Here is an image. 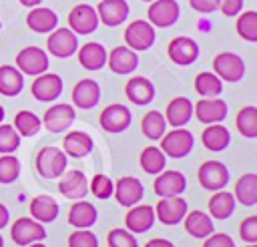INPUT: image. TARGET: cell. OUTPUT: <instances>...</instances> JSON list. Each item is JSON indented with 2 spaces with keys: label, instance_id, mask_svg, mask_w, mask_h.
Masks as SVG:
<instances>
[{
  "label": "cell",
  "instance_id": "6da1fadb",
  "mask_svg": "<svg viewBox=\"0 0 257 247\" xmlns=\"http://www.w3.org/2000/svg\"><path fill=\"white\" fill-rule=\"evenodd\" d=\"M36 171L42 179H58L66 171L68 157L58 147H42L36 155Z\"/></svg>",
  "mask_w": 257,
  "mask_h": 247
},
{
  "label": "cell",
  "instance_id": "7a4b0ae2",
  "mask_svg": "<svg viewBox=\"0 0 257 247\" xmlns=\"http://www.w3.org/2000/svg\"><path fill=\"white\" fill-rule=\"evenodd\" d=\"M193 145H195L193 133L187 131L185 127H179V129H173V131H169L161 137V147L159 149L165 153V157L183 159L193 151Z\"/></svg>",
  "mask_w": 257,
  "mask_h": 247
},
{
  "label": "cell",
  "instance_id": "3957f363",
  "mask_svg": "<svg viewBox=\"0 0 257 247\" xmlns=\"http://www.w3.org/2000/svg\"><path fill=\"white\" fill-rule=\"evenodd\" d=\"M157 32L155 26L149 20H133L126 28H124V46H128L135 52H143L149 50L155 44Z\"/></svg>",
  "mask_w": 257,
  "mask_h": 247
},
{
  "label": "cell",
  "instance_id": "277c9868",
  "mask_svg": "<svg viewBox=\"0 0 257 247\" xmlns=\"http://www.w3.org/2000/svg\"><path fill=\"white\" fill-rule=\"evenodd\" d=\"M197 179H199V185L203 189L215 193V191H221V189L227 187V183H229V169H227L225 163L211 159V161H205L199 167Z\"/></svg>",
  "mask_w": 257,
  "mask_h": 247
},
{
  "label": "cell",
  "instance_id": "5b68a950",
  "mask_svg": "<svg viewBox=\"0 0 257 247\" xmlns=\"http://www.w3.org/2000/svg\"><path fill=\"white\" fill-rule=\"evenodd\" d=\"M48 64H50L48 54L40 46H24L16 54V68L22 74L38 76V74H42V72L48 70Z\"/></svg>",
  "mask_w": 257,
  "mask_h": 247
},
{
  "label": "cell",
  "instance_id": "8992f818",
  "mask_svg": "<svg viewBox=\"0 0 257 247\" xmlns=\"http://www.w3.org/2000/svg\"><path fill=\"white\" fill-rule=\"evenodd\" d=\"M213 72L225 82H239L245 76V62L235 52H219L213 58Z\"/></svg>",
  "mask_w": 257,
  "mask_h": 247
},
{
  "label": "cell",
  "instance_id": "52a82bcc",
  "mask_svg": "<svg viewBox=\"0 0 257 247\" xmlns=\"http://www.w3.org/2000/svg\"><path fill=\"white\" fill-rule=\"evenodd\" d=\"M44 237H46L44 225L38 223V221H34L32 217H20L10 227V239L16 245H20V247H26L30 243L42 241Z\"/></svg>",
  "mask_w": 257,
  "mask_h": 247
},
{
  "label": "cell",
  "instance_id": "ba28073f",
  "mask_svg": "<svg viewBox=\"0 0 257 247\" xmlns=\"http://www.w3.org/2000/svg\"><path fill=\"white\" fill-rule=\"evenodd\" d=\"M100 20L96 14V8L90 4H76L70 12H68V28L78 36L84 34H92L98 28Z\"/></svg>",
  "mask_w": 257,
  "mask_h": 247
},
{
  "label": "cell",
  "instance_id": "9c48e42d",
  "mask_svg": "<svg viewBox=\"0 0 257 247\" xmlns=\"http://www.w3.org/2000/svg\"><path fill=\"white\" fill-rule=\"evenodd\" d=\"M181 16V6L177 0H153L147 10V20L155 28H169Z\"/></svg>",
  "mask_w": 257,
  "mask_h": 247
},
{
  "label": "cell",
  "instance_id": "30bf717a",
  "mask_svg": "<svg viewBox=\"0 0 257 247\" xmlns=\"http://www.w3.org/2000/svg\"><path fill=\"white\" fill-rule=\"evenodd\" d=\"M46 50L56 58H68L78 50V36L70 28H54L48 34Z\"/></svg>",
  "mask_w": 257,
  "mask_h": 247
},
{
  "label": "cell",
  "instance_id": "8fae6325",
  "mask_svg": "<svg viewBox=\"0 0 257 247\" xmlns=\"http://www.w3.org/2000/svg\"><path fill=\"white\" fill-rule=\"evenodd\" d=\"M62 88H64V82H62V78L58 74L42 72V74L34 76L30 92L40 102H52V100H56L62 94Z\"/></svg>",
  "mask_w": 257,
  "mask_h": 247
},
{
  "label": "cell",
  "instance_id": "7c38bea8",
  "mask_svg": "<svg viewBox=\"0 0 257 247\" xmlns=\"http://www.w3.org/2000/svg\"><path fill=\"white\" fill-rule=\"evenodd\" d=\"M131 120H133V114H131L128 106H124V104H108L102 108V112L98 116L100 129L106 133H112V135L124 133L131 127Z\"/></svg>",
  "mask_w": 257,
  "mask_h": 247
},
{
  "label": "cell",
  "instance_id": "4fadbf2b",
  "mask_svg": "<svg viewBox=\"0 0 257 247\" xmlns=\"http://www.w3.org/2000/svg\"><path fill=\"white\" fill-rule=\"evenodd\" d=\"M169 58L179 66H189L199 58V44L191 36H175L167 46Z\"/></svg>",
  "mask_w": 257,
  "mask_h": 247
},
{
  "label": "cell",
  "instance_id": "5bb4252c",
  "mask_svg": "<svg viewBox=\"0 0 257 247\" xmlns=\"http://www.w3.org/2000/svg\"><path fill=\"white\" fill-rule=\"evenodd\" d=\"M76 118L74 106L66 104V102H58L46 108L44 116H42V125L46 131L50 133H64Z\"/></svg>",
  "mask_w": 257,
  "mask_h": 247
},
{
  "label": "cell",
  "instance_id": "9a60e30c",
  "mask_svg": "<svg viewBox=\"0 0 257 247\" xmlns=\"http://www.w3.org/2000/svg\"><path fill=\"white\" fill-rule=\"evenodd\" d=\"M58 191L62 197L70 199V201H80L86 197L88 193V179L82 171H64L58 177Z\"/></svg>",
  "mask_w": 257,
  "mask_h": 247
},
{
  "label": "cell",
  "instance_id": "2e32d148",
  "mask_svg": "<svg viewBox=\"0 0 257 247\" xmlns=\"http://www.w3.org/2000/svg\"><path fill=\"white\" fill-rule=\"evenodd\" d=\"M227 102L221 100L219 96L215 98H201L193 104V112L197 116L199 122L203 125H215V122H223L227 116Z\"/></svg>",
  "mask_w": 257,
  "mask_h": 247
},
{
  "label": "cell",
  "instance_id": "e0dca14e",
  "mask_svg": "<svg viewBox=\"0 0 257 247\" xmlns=\"http://www.w3.org/2000/svg\"><path fill=\"white\" fill-rule=\"evenodd\" d=\"M187 201L179 195V197H165L157 203L155 207V217L163 223V225H177L185 219L187 215Z\"/></svg>",
  "mask_w": 257,
  "mask_h": 247
},
{
  "label": "cell",
  "instance_id": "ac0fdd59",
  "mask_svg": "<svg viewBox=\"0 0 257 247\" xmlns=\"http://www.w3.org/2000/svg\"><path fill=\"white\" fill-rule=\"evenodd\" d=\"M114 199L118 205L122 207H133L137 203L143 201V195H145V187L143 183L137 179V177H120L116 183H114Z\"/></svg>",
  "mask_w": 257,
  "mask_h": 247
},
{
  "label": "cell",
  "instance_id": "d6986e66",
  "mask_svg": "<svg viewBox=\"0 0 257 247\" xmlns=\"http://www.w3.org/2000/svg\"><path fill=\"white\" fill-rule=\"evenodd\" d=\"M155 193L165 199V197H179L187 189V179L181 171H161L153 183Z\"/></svg>",
  "mask_w": 257,
  "mask_h": 247
},
{
  "label": "cell",
  "instance_id": "ffe728a7",
  "mask_svg": "<svg viewBox=\"0 0 257 247\" xmlns=\"http://www.w3.org/2000/svg\"><path fill=\"white\" fill-rule=\"evenodd\" d=\"M157 221L155 217V207L145 205V203H137L133 207H128V213L124 217V229H128L131 233H145L153 227V223Z\"/></svg>",
  "mask_w": 257,
  "mask_h": 247
},
{
  "label": "cell",
  "instance_id": "44dd1931",
  "mask_svg": "<svg viewBox=\"0 0 257 247\" xmlns=\"http://www.w3.org/2000/svg\"><path fill=\"white\" fill-rule=\"evenodd\" d=\"M128 12H131V8H128L126 0H100L96 6L98 20L110 28L120 26L128 18Z\"/></svg>",
  "mask_w": 257,
  "mask_h": 247
},
{
  "label": "cell",
  "instance_id": "7402d4cb",
  "mask_svg": "<svg viewBox=\"0 0 257 247\" xmlns=\"http://www.w3.org/2000/svg\"><path fill=\"white\" fill-rule=\"evenodd\" d=\"M106 64L114 74H131L139 66V54L128 46H114L106 56Z\"/></svg>",
  "mask_w": 257,
  "mask_h": 247
},
{
  "label": "cell",
  "instance_id": "603a6c76",
  "mask_svg": "<svg viewBox=\"0 0 257 247\" xmlns=\"http://www.w3.org/2000/svg\"><path fill=\"white\" fill-rule=\"evenodd\" d=\"M98 100H100V86H98L96 80L82 78V80H78L74 84V88H72V102H74V106L88 110V108H94L98 104Z\"/></svg>",
  "mask_w": 257,
  "mask_h": 247
},
{
  "label": "cell",
  "instance_id": "cb8c5ba5",
  "mask_svg": "<svg viewBox=\"0 0 257 247\" xmlns=\"http://www.w3.org/2000/svg\"><path fill=\"white\" fill-rule=\"evenodd\" d=\"M124 94L133 104L145 106L151 104L155 98V86L147 76H131L124 84Z\"/></svg>",
  "mask_w": 257,
  "mask_h": 247
},
{
  "label": "cell",
  "instance_id": "d4e9b609",
  "mask_svg": "<svg viewBox=\"0 0 257 247\" xmlns=\"http://www.w3.org/2000/svg\"><path fill=\"white\" fill-rule=\"evenodd\" d=\"M26 26L38 34H50L56 26H58V16L52 8H44V6H34L28 14H26Z\"/></svg>",
  "mask_w": 257,
  "mask_h": 247
},
{
  "label": "cell",
  "instance_id": "484cf974",
  "mask_svg": "<svg viewBox=\"0 0 257 247\" xmlns=\"http://www.w3.org/2000/svg\"><path fill=\"white\" fill-rule=\"evenodd\" d=\"M92 147H94V143H92L90 135L84 131H70L62 139V151L66 153V157L82 159V157L90 155Z\"/></svg>",
  "mask_w": 257,
  "mask_h": 247
},
{
  "label": "cell",
  "instance_id": "4316f807",
  "mask_svg": "<svg viewBox=\"0 0 257 247\" xmlns=\"http://www.w3.org/2000/svg\"><path fill=\"white\" fill-rule=\"evenodd\" d=\"M193 116V102L187 96H175L165 110V120L167 125H171L173 129L185 127Z\"/></svg>",
  "mask_w": 257,
  "mask_h": 247
},
{
  "label": "cell",
  "instance_id": "83f0119b",
  "mask_svg": "<svg viewBox=\"0 0 257 247\" xmlns=\"http://www.w3.org/2000/svg\"><path fill=\"white\" fill-rule=\"evenodd\" d=\"M76 54L80 66L86 70H100L106 64V56H108L106 48L100 42H86L76 50Z\"/></svg>",
  "mask_w": 257,
  "mask_h": 247
},
{
  "label": "cell",
  "instance_id": "f1b7e54d",
  "mask_svg": "<svg viewBox=\"0 0 257 247\" xmlns=\"http://www.w3.org/2000/svg\"><path fill=\"white\" fill-rule=\"evenodd\" d=\"M201 143L205 149L213 151V153H221L229 147L231 143V133L225 125L215 122V125H207L201 133Z\"/></svg>",
  "mask_w": 257,
  "mask_h": 247
},
{
  "label": "cell",
  "instance_id": "f546056e",
  "mask_svg": "<svg viewBox=\"0 0 257 247\" xmlns=\"http://www.w3.org/2000/svg\"><path fill=\"white\" fill-rule=\"evenodd\" d=\"M98 219V211L92 203L80 199L76 203H72L70 211H68V223L74 229H90Z\"/></svg>",
  "mask_w": 257,
  "mask_h": 247
},
{
  "label": "cell",
  "instance_id": "4dcf8cb0",
  "mask_svg": "<svg viewBox=\"0 0 257 247\" xmlns=\"http://www.w3.org/2000/svg\"><path fill=\"white\" fill-rule=\"evenodd\" d=\"M28 209H30V217H32L34 221L42 223V225H44V223H52V221L58 217V211H60L58 203H56L50 195H36V197L30 201Z\"/></svg>",
  "mask_w": 257,
  "mask_h": 247
},
{
  "label": "cell",
  "instance_id": "1f68e13d",
  "mask_svg": "<svg viewBox=\"0 0 257 247\" xmlns=\"http://www.w3.org/2000/svg\"><path fill=\"white\" fill-rule=\"evenodd\" d=\"M183 223H185V231L195 239H205L213 233V219L205 211H199V209L187 211Z\"/></svg>",
  "mask_w": 257,
  "mask_h": 247
},
{
  "label": "cell",
  "instance_id": "d6a6232c",
  "mask_svg": "<svg viewBox=\"0 0 257 247\" xmlns=\"http://www.w3.org/2000/svg\"><path fill=\"white\" fill-rule=\"evenodd\" d=\"M233 197L245 207L257 205V173H245L235 181Z\"/></svg>",
  "mask_w": 257,
  "mask_h": 247
},
{
  "label": "cell",
  "instance_id": "836d02e7",
  "mask_svg": "<svg viewBox=\"0 0 257 247\" xmlns=\"http://www.w3.org/2000/svg\"><path fill=\"white\" fill-rule=\"evenodd\" d=\"M235 197L233 193L221 189V191H215L213 197L209 199V215L211 219H229L235 211Z\"/></svg>",
  "mask_w": 257,
  "mask_h": 247
},
{
  "label": "cell",
  "instance_id": "e575fe53",
  "mask_svg": "<svg viewBox=\"0 0 257 247\" xmlns=\"http://www.w3.org/2000/svg\"><path fill=\"white\" fill-rule=\"evenodd\" d=\"M24 88V74L10 64L0 66V94L4 96H18Z\"/></svg>",
  "mask_w": 257,
  "mask_h": 247
},
{
  "label": "cell",
  "instance_id": "d590c367",
  "mask_svg": "<svg viewBox=\"0 0 257 247\" xmlns=\"http://www.w3.org/2000/svg\"><path fill=\"white\" fill-rule=\"evenodd\" d=\"M141 131L151 141H161V137L167 133V120L165 114L159 110H149L141 120Z\"/></svg>",
  "mask_w": 257,
  "mask_h": 247
},
{
  "label": "cell",
  "instance_id": "8d00e7d4",
  "mask_svg": "<svg viewBox=\"0 0 257 247\" xmlns=\"http://www.w3.org/2000/svg\"><path fill=\"white\" fill-rule=\"evenodd\" d=\"M195 90L201 98H215L223 92V80L215 72H199L195 76Z\"/></svg>",
  "mask_w": 257,
  "mask_h": 247
},
{
  "label": "cell",
  "instance_id": "74e56055",
  "mask_svg": "<svg viewBox=\"0 0 257 247\" xmlns=\"http://www.w3.org/2000/svg\"><path fill=\"white\" fill-rule=\"evenodd\" d=\"M139 163H141V167H143L145 173L159 175L161 171H165L167 157H165V153L159 147H147V149H143V153L139 157Z\"/></svg>",
  "mask_w": 257,
  "mask_h": 247
},
{
  "label": "cell",
  "instance_id": "f35d334b",
  "mask_svg": "<svg viewBox=\"0 0 257 247\" xmlns=\"http://www.w3.org/2000/svg\"><path fill=\"white\" fill-rule=\"evenodd\" d=\"M235 127L245 139H257V106H243L235 116Z\"/></svg>",
  "mask_w": 257,
  "mask_h": 247
},
{
  "label": "cell",
  "instance_id": "ab89813d",
  "mask_svg": "<svg viewBox=\"0 0 257 247\" xmlns=\"http://www.w3.org/2000/svg\"><path fill=\"white\" fill-rule=\"evenodd\" d=\"M12 127L16 129V133L20 137H34L42 127V120L32 110H18L16 116H14Z\"/></svg>",
  "mask_w": 257,
  "mask_h": 247
},
{
  "label": "cell",
  "instance_id": "60d3db41",
  "mask_svg": "<svg viewBox=\"0 0 257 247\" xmlns=\"http://www.w3.org/2000/svg\"><path fill=\"white\" fill-rule=\"evenodd\" d=\"M235 30L243 40L257 42V12L255 10L239 12L237 14V22H235Z\"/></svg>",
  "mask_w": 257,
  "mask_h": 247
},
{
  "label": "cell",
  "instance_id": "b9f144b4",
  "mask_svg": "<svg viewBox=\"0 0 257 247\" xmlns=\"http://www.w3.org/2000/svg\"><path fill=\"white\" fill-rule=\"evenodd\" d=\"M88 191L96 197V199H108V197H112V193H114V183H112V179L108 177V175H104V173H96L92 179H90V183H88Z\"/></svg>",
  "mask_w": 257,
  "mask_h": 247
},
{
  "label": "cell",
  "instance_id": "7bdbcfd3",
  "mask_svg": "<svg viewBox=\"0 0 257 247\" xmlns=\"http://www.w3.org/2000/svg\"><path fill=\"white\" fill-rule=\"evenodd\" d=\"M20 177V161L14 155H2L0 157V183L10 185Z\"/></svg>",
  "mask_w": 257,
  "mask_h": 247
},
{
  "label": "cell",
  "instance_id": "ee69618b",
  "mask_svg": "<svg viewBox=\"0 0 257 247\" xmlns=\"http://www.w3.org/2000/svg\"><path fill=\"white\" fill-rule=\"evenodd\" d=\"M20 135L12 125L0 122V155H12L20 147Z\"/></svg>",
  "mask_w": 257,
  "mask_h": 247
},
{
  "label": "cell",
  "instance_id": "f6af8a7d",
  "mask_svg": "<svg viewBox=\"0 0 257 247\" xmlns=\"http://www.w3.org/2000/svg\"><path fill=\"white\" fill-rule=\"evenodd\" d=\"M106 243H108V247H139L135 233H131L128 229H122V227L110 229L106 235Z\"/></svg>",
  "mask_w": 257,
  "mask_h": 247
},
{
  "label": "cell",
  "instance_id": "bcb514c9",
  "mask_svg": "<svg viewBox=\"0 0 257 247\" xmlns=\"http://www.w3.org/2000/svg\"><path fill=\"white\" fill-rule=\"evenodd\" d=\"M68 247H98V239L90 229H76L68 235Z\"/></svg>",
  "mask_w": 257,
  "mask_h": 247
},
{
  "label": "cell",
  "instance_id": "7dc6e473",
  "mask_svg": "<svg viewBox=\"0 0 257 247\" xmlns=\"http://www.w3.org/2000/svg\"><path fill=\"white\" fill-rule=\"evenodd\" d=\"M239 235L247 243H257V215H249L239 223Z\"/></svg>",
  "mask_w": 257,
  "mask_h": 247
},
{
  "label": "cell",
  "instance_id": "c3c4849f",
  "mask_svg": "<svg viewBox=\"0 0 257 247\" xmlns=\"http://www.w3.org/2000/svg\"><path fill=\"white\" fill-rule=\"evenodd\" d=\"M203 247H235V241L227 233H211L205 237Z\"/></svg>",
  "mask_w": 257,
  "mask_h": 247
},
{
  "label": "cell",
  "instance_id": "681fc988",
  "mask_svg": "<svg viewBox=\"0 0 257 247\" xmlns=\"http://www.w3.org/2000/svg\"><path fill=\"white\" fill-rule=\"evenodd\" d=\"M191 8L201 12V14H211L215 10H219V0H189Z\"/></svg>",
  "mask_w": 257,
  "mask_h": 247
},
{
  "label": "cell",
  "instance_id": "f907efd6",
  "mask_svg": "<svg viewBox=\"0 0 257 247\" xmlns=\"http://www.w3.org/2000/svg\"><path fill=\"white\" fill-rule=\"evenodd\" d=\"M219 10L225 16H237L243 10V0H219Z\"/></svg>",
  "mask_w": 257,
  "mask_h": 247
},
{
  "label": "cell",
  "instance_id": "816d5d0a",
  "mask_svg": "<svg viewBox=\"0 0 257 247\" xmlns=\"http://www.w3.org/2000/svg\"><path fill=\"white\" fill-rule=\"evenodd\" d=\"M145 247H175V245H173V241H169V239L153 237V239H149V241L145 243Z\"/></svg>",
  "mask_w": 257,
  "mask_h": 247
},
{
  "label": "cell",
  "instance_id": "f5cc1de1",
  "mask_svg": "<svg viewBox=\"0 0 257 247\" xmlns=\"http://www.w3.org/2000/svg\"><path fill=\"white\" fill-rule=\"evenodd\" d=\"M8 219H10V211H8L6 205L0 203V229H4L8 225Z\"/></svg>",
  "mask_w": 257,
  "mask_h": 247
},
{
  "label": "cell",
  "instance_id": "db71d44e",
  "mask_svg": "<svg viewBox=\"0 0 257 247\" xmlns=\"http://www.w3.org/2000/svg\"><path fill=\"white\" fill-rule=\"evenodd\" d=\"M22 6H26V8H34V6H40V2L42 0H18Z\"/></svg>",
  "mask_w": 257,
  "mask_h": 247
},
{
  "label": "cell",
  "instance_id": "11a10c76",
  "mask_svg": "<svg viewBox=\"0 0 257 247\" xmlns=\"http://www.w3.org/2000/svg\"><path fill=\"white\" fill-rule=\"evenodd\" d=\"M26 247H46L42 241H36V243H30V245H26Z\"/></svg>",
  "mask_w": 257,
  "mask_h": 247
},
{
  "label": "cell",
  "instance_id": "9f6ffc18",
  "mask_svg": "<svg viewBox=\"0 0 257 247\" xmlns=\"http://www.w3.org/2000/svg\"><path fill=\"white\" fill-rule=\"evenodd\" d=\"M0 122H4V108L0 106Z\"/></svg>",
  "mask_w": 257,
  "mask_h": 247
},
{
  "label": "cell",
  "instance_id": "6f0895ef",
  "mask_svg": "<svg viewBox=\"0 0 257 247\" xmlns=\"http://www.w3.org/2000/svg\"><path fill=\"white\" fill-rule=\"evenodd\" d=\"M245 247H257V243H247Z\"/></svg>",
  "mask_w": 257,
  "mask_h": 247
},
{
  "label": "cell",
  "instance_id": "680465c9",
  "mask_svg": "<svg viewBox=\"0 0 257 247\" xmlns=\"http://www.w3.org/2000/svg\"><path fill=\"white\" fill-rule=\"evenodd\" d=\"M0 247H4V239H2V235H0Z\"/></svg>",
  "mask_w": 257,
  "mask_h": 247
},
{
  "label": "cell",
  "instance_id": "91938a15",
  "mask_svg": "<svg viewBox=\"0 0 257 247\" xmlns=\"http://www.w3.org/2000/svg\"><path fill=\"white\" fill-rule=\"evenodd\" d=\"M143 2H153V0H143Z\"/></svg>",
  "mask_w": 257,
  "mask_h": 247
},
{
  "label": "cell",
  "instance_id": "94428289",
  "mask_svg": "<svg viewBox=\"0 0 257 247\" xmlns=\"http://www.w3.org/2000/svg\"><path fill=\"white\" fill-rule=\"evenodd\" d=\"M0 28H2V22H0Z\"/></svg>",
  "mask_w": 257,
  "mask_h": 247
}]
</instances>
